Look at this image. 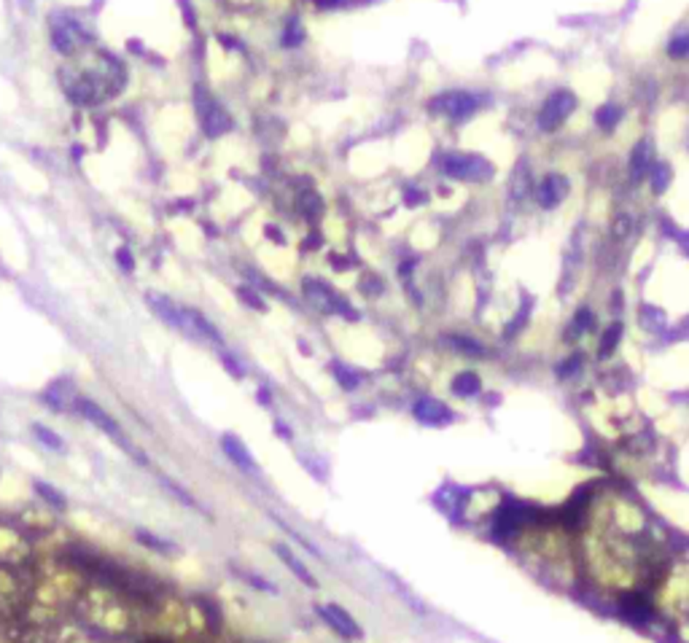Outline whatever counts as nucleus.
Wrapping results in <instances>:
<instances>
[{
    "label": "nucleus",
    "mask_w": 689,
    "mask_h": 643,
    "mask_svg": "<svg viewBox=\"0 0 689 643\" xmlns=\"http://www.w3.org/2000/svg\"><path fill=\"white\" fill-rule=\"evenodd\" d=\"M73 404H76V409L84 414V417H87V420H89L92 426L103 428L108 436H110V439L116 442V445H122L124 450L129 452V455H135L138 460H143V463H146V455H143V452H138L135 447L129 445V439H127V433L122 431V426H119V423H116V420H113V417H110V414H108L103 407H97V404H94V401H89V398H76Z\"/></svg>",
    "instance_id": "nucleus-1"
},
{
    "label": "nucleus",
    "mask_w": 689,
    "mask_h": 643,
    "mask_svg": "<svg viewBox=\"0 0 689 643\" xmlns=\"http://www.w3.org/2000/svg\"><path fill=\"white\" fill-rule=\"evenodd\" d=\"M305 293H307V299L318 307L321 312H326V315L342 312V315H348V318H355L353 307L348 305V302H345L339 293L331 291L326 283H321V280H305Z\"/></svg>",
    "instance_id": "nucleus-2"
},
{
    "label": "nucleus",
    "mask_w": 689,
    "mask_h": 643,
    "mask_svg": "<svg viewBox=\"0 0 689 643\" xmlns=\"http://www.w3.org/2000/svg\"><path fill=\"white\" fill-rule=\"evenodd\" d=\"M412 414L417 423H423V426H434V428H439V426H450L453 420H455V412L442 404L439 398H431V396H423L417 398L412 404Z\"/></svg>",
    "instance_id": "nucleus-3"
},
{
    "label": "nucleus",
    "mask_w": 689,
    "mask_h": 643,
    "mask_svg": "<svg viewBox=\"0 0 689 643\" xmlns=\"http://www.w3.org/2000/svg\"><path fill=\"white\" fill-rule=\"evenodd\" d=\"M318 613H321L323 622L334 630V632H339L342 638H364L361 625L342 606H337V603H323V606H318Z\"/></svg>",
    "instance_id": "nucleus-4"
},
{
    "label": "nucleus",
    "mask_w": 689,
    "mask_h": 643,
    "mask_svg": "<svg viewBox=\"0 0 689 643\" xmlns=\"http://www.w3.org/2000/svg\"><path fill=\"white\" fill-rule=\"evenodd\" d=\"M444 172L453 175V178L472 181V178H488V175H491V165L482 162L479 156H460V153H453V156L444 159Z\"/></svg>",
    "instance_id": "nucleus-5"
},
{
    "label": "nucleus",
    "mask_w": 689,
    "mask_h": 643,
    "mask_svg": "<svg viewBox=\"0 0 689 643\" xmlns=\"http://www.w3.org/2000/svg\"><path fill=\"white\" fill-rule=\"evenodd\" d=\"M87 38V32L81 30V25L73 22V19H51V41H54V49L62 51V54H73L78 49V44Z\"/></svg>",
    "instance_id": "nucleus-6"
},
{
    "label": "nucleus",
    "mask_w": 689,
    "mask_h": 643,
    "mask_svg": "<svg viewBox=\"0 0 689 643\" xmlns=\"http://www.w3.org/2000/svg\"><path fill=\"white\" fill-rule=\"evenodd\" d=\"M221 450L227 452V458L237 466V469H243V471H251V474H259V463L256 458L251 455V450H248L237 436H232V433H224L221 436Z\"/></svg>",
    "instance_id": "nucleus-7"
},
{
    "label": "nucleus",
    "mask_w": 689,
    "mask_h": 643,
    "mask_svg": "<svg viewBox=\"0 0 689 643\" xmlns=\"http://www.w3.org/2000/svg\"><path fill=\"white\" fill-rule=\"evenodd\" d=\"M474 100L469 97V94H460V92H450V94H442V97H436L434 103H431V110H436V113H444V116H453V119H460V116H466V113H472L474 110Z\"/></svg>",
    "instance_id": "nucleus-8"
},
{
    "label": "nucleus",
    "mask_w": 689,
    "mask_h": 643,
    "mask_svg": "<svg viewBox=\"0 0 689 643\" xmlns=\"http://www.w3.org/2000/svg\"><path fill=\"white\" fill-rule=\"evenodd\" d=\"M571 108H574V97H571V94H566V92L555 94L550 103L541 108L538 122L544 124L547 129H552V127H557V124L563 122L568 113H571Z\"/></svg>",
    "instance_id": "nucleus-9"
},
{
    "label": "nucleus",
    "mask_w": 689,
    "mask_h": 643,
    "mask_svg": "<svg viewBox=\"0 0 689 643\" xmlns=\"http://www.w3.org/2000/svg\"><path fill=\"white\" fill-rule=\"evenodd\" d=\"M181 315H184L186 331H189V334H199V337L208 339V342H213V345H221V342H224L221 334H218V329H215L213 323L208 321L202 312H197V310H181Z\"/></svg>",
    "instance_id": "nucleus-10"
},
{
    "label": "nucleus",
    "mask_w": 689,
    "mask_h": 643,
    "mask_svg": "<svg viewBox=\"0 0 689 643\" xmlns=\"http://www.w3.org/2000/svg\"><path fill=\"white\" fill-rule=\"evenodd\" d=\"M275 552H277V557H280V560H283V563H286V566L291 568V571H293V576H296V579H299V582L305 584V587H312V590H315V587H318V579H315V576H312V573H310V571H307V566H305V563H302V560H299V557H296V554H293V552L289 549V547H286V544H277V547H275Z\"/></svg>",
    "instance_id": "nucleus-11"
},
{
    "label": "nucleus",
    "mask_w": 689,
    "mask_h": 643,
    "mask_svg": "<svg viewBox=\"0 0 689 643\" xmlns=\"http://www.w3.org/2000/svg\"><path fill=\"white\" fill-rule=\"evenodd\" d=\"M566 191H568L566 178H560V175H550L544 184L538 186V202H541L544 208H555L560 199L566 197Z\"/></svg>",
    "instance_id": "nucleus-12"
},
{
    "label": "nucleus",
    "mask_w": 689,
    "mask_h": 643,
    "mask_svg": "<svg viewBox=\"0 0 689 643\" xmlns=\"http://www.w3.org/2000/svg\"><path fill=\"white\" fill-rule=\"evenodd\" d=\"M450 390L458 398H474L482 390V380H479V374H474V371H460L458 377L450 383Z\"/></svg>",
    "instance_id": "nucleus-13"
},
{
    "label": "nucleus",
    "mask_w": 689,
    "mask_h": 643,
    "mask_svg": "<svg viewBox=\"0 0 689 643\" xmlns=\"http://www.w3.org/2000/svg\"><path fill=\"white\" fill-rule=\"evenodd\" d=\"M593 326H595V318H593V312H590L587 307L576 310L574 321L568 323V329H566V342H574V339L584 337V334H587V331H590Z\"/></svg>",
    "instance_id": "nucleus-14"
},
{
    "label": "nucleus",
    "mask_w": 689,
    "mask_h": 643,
    "mask_svg": "<svg viewBox=\"0 0 689 643\" xmlns=\"http://www.w3.org/2000/svg\"><path fill=\"white\" fill-rule=\"evenodd\" d=\"M202 122H205V129H208V135H221V132H227L229 129V116L221 110L218 106H210L205 113H202Z\"/></svg>",
    "instance_id": "nucleus-15"
},
{
    "label": "nucleus",
    "mask_w": 689,
    "mask_h": 643,
    "mask_svg": "<svg viewBox=\"0 0 689 643\" xmlns=\"http://www.w3.org/2000/svg\"><path fill=\"white\" fill-rule=\"evenodd\" d=\"M622 331H625L622 323H612V326L606 329V334H603L600 345H598V355H600V358H609V355L617 350V345L622 342Z\"/></svg>",
    "instance_id": "nucleus-16"
},
{
    "label": "nucleus",
    "mask_w": 689,
    "mask_h": 643,
    "mask_svg": "<svg viewBox=\"0 0 689 643\" xmlns=\"http://www.w3.org/2000/svg\"><path fill=\"white\" fill-rule=\"evenodd\" d=\"M582 369H584L582 352H571L568 358H563V361L555 367V374H557V380H571V377H579Z\"/></svg>",
    "instance_id": "nucleus-17"
},
{
    "label": "nucleus",
    "mask_w": 689,
    "mask_h": 643,
    "mask_svg": "<svg viewBox=\"0 0 689 643\" xmlns=\"http://www.w3.org/2000/svg\"><path fill=\"white\" fill-rule=\"evenodd\" d=\"M641 326L646 329V331H652V334H659V331H665L668 318H665V312H662V310L643 307V310H641Z\"/></svg>",
    "instance_id": "nucleus-18"
},
{
    "label": "nucleus",
    "mask_w": 689,
    "mask_h": 643,
    "mask_svg": "<svg viewBox=\"0 0 689 643\" xmlns=\"http://www.w3.org/2000/svg\"><path fill=\"white\" fill-rule=\"evenodd\" d=\"M32 433L38 436V442L46 447V450H54V452H65V442H62L60 433H54V431L46 428V426H41V423H35V426H32Z\"/></svg>",
    "instance_id": "nucleus-19"
},
{
    "label": "nucleus",
    "mask_w": 689,
    "mask_h": 643,
    "mask_svg": "<svg viewBox=\"0 0 689 643\" xmlns=\"http://www.w3.org/2000/svg\"><path fill=\"white\" fill-rule=\"evenodd\" d=\"M331 371H334V377H337V383L345 388V390H355L358 388V374H355V369H350V367H345L342 361H337V364H331Z\"/></svg>",
    "instance_id": "nucleus-20"
},
{
    "label": "nucleus",
    "mask_w": 689,
    "mask_h": 643,
    "mask_svg": "<svg viewBox=\"0 0 689 643\" xmlns=\"http://www.w3.org/2000/svg\"><path fill=\"white\" fill-rule=\"evenodd\" d=\"M35 490H38V495L46 501V504H51V506H57V509H65L68 506V498L62 495L57 488H51V485H46V482H35Z\"/></svg>",
    "instance_id": "nucleus-21"
},
{
    "label": "nucleus",
    "mask_w": 689,
    "mask_h": 643,
    "mask_svg": "<svg viewBox=\"0 0 689 643\" xmlns=\"http://www.w3.org/2000/svg\"><path fill=\"white\" fill-rule=\"evenodd\" d=\"M162 485H165V488H167V490L172 492V495H175V498H178L181 504H186V506H189V509H197V511H199L197 498H194V495H189V492H186L184 488L178 485V482H172L170 476H162Z\"/></svg>",
    "instance_id": "nucleus-22"
},
{
    "label": "nucleus",
    "mask_w": 689,
    "mask_h": 643,
    "mask_svg": "<svg viewBox=\"0 0 689 643\" xmlns=\"http://www.w3.org/2000/svg\"><path fill=\"white\" fill-rule=\"evenodd\" d=\"M305 41V30L299 25V19H291L286 25V32H283V46H299Z\"/></svg>",
    "instance_id": "nucleus-23"
},
{
    "label": "nucleus",
    "mask_w": 689,
    "mask_h": 643,
    "mask_svg": "<svg viewBox=\"0 0 689 643\" xmlns=\"http://www.w3.org/2000/svg\"><path fill=\"white\" fill-rule=\"evenodd\" d=\"M135 538H138L140 544L151 547L153 552H170V549H172V544H170V541H165V538H159V536H153V533H148V530H138V533H135Z\"/></svg>",
    "instance_id": "nucleus-24"
},
{
    "label": "nucleus",
    "mask_w": 689,
    "mask_h": 643,
    "mask_svg": "<svg viewBox=\"0 0 689 643\" xmlns=\"http://www.w3.org/2000/svg\"><path fill=\"white\" fill-rule=\"evenodd\" d=\"M450 345H453L455 350L466 352V355H479V352H482V345H479L476 339H469V337H450Z\"/></svg>",
    "instance_id": "nucleus-25"
},
{
    "label": "nucleus",
    "mask_w": 689,
    "mask_h": 643,
    "mask_svg": "<svg viewBox=\"0 0 689 643\" xmlns=\"http://www.w3.org/2000/svg\"><path fill=\"white\" fill-rule=\"evenodd\" d=\"M646 167H649V146H638V153L633 159V178H643Z\"/></svg>",
    "instance_id": "nucleus-26"
},
{
    "label": "nucleus",
    "mask_w": 689,
    "mask_h": 643,
    "mask_svg": "<svg viewBox=\"0 0 689 643\" xmlns=\"http://www.w3.org/2000/svg\"><path fill=\"white\" fill-rule=\"evenodd\" d=\"M237 296H240V299H243V302H246L248 307H253V310H259V312H264V310H267V305H264V302H261L259 296H256V291H253V288H248V286H243V288H237Z\"/></svg>",
    "instance_id": "nucleus-27"
},
{
    "label": "nucleus",
    "mask_w": 689,
    "mask_h": 643,
    "mask_svg": "<svg viewBox=\"0 0 689 643\" xmlns=\"http://www.w3.org/2000/svg\"><path fill=\"white\" fill-rule=\"evenodd\" d=\"M221 364H224V369H227V371H232L237 380H243V377H246V369L237 364V358H234L232 352H227V350L221 352Z\"/></svg>",
    "instance_id": "nucleus-28"
},
{
    "label": "nucleus",
    "mask_w": 689,
    "mask_h": 643,
    "mask_svg": "<svg viewBox=\"0 0 689 643\" xmlns=\"http://www.w3.org/2000/svg\"><path fill=\"white\" fill-rule=\"evenodd\" d=\"M617 119H619V110H617L614 106H606L598 110V124H600V127H614Z\"/></svg>",
    "instance_id": "nucleus-29"
},
{
    "label": "nucleus",
    "mask_w": 689,
    "mask_h": 643,
    "mask_svg": "<svg viewBox=\"0 0 689 643\" xmlns=\"http://www.w3.org/2000/svg\"><path fill=\"white\" fill-rule=\"evenodd\" d=\"M246 582L253 584V587H259V590H264V592H272V595L277 592L275 584L267 582V579H261V576H256V573H246Z\"/></svg>",
    "instance_id": "nucleus-30"
},
{
    "label": "nucleus",
    "mask_w": 689,
    "mask_h": 643,
    "mask_svg": "<svg viewBox=\"0 0 689 643\" xmlns=\"http://www.w3.org/2000/svg\"><path fill=\"white\" fill-rule=\"evenodd\" d=\"M116 261L122 264L124 272H132V269H135V259H132V253H129L127 248H119V250H116Z\"/></svg>",
    "instance_id": "nucleus-31"
},
{
    "label": "nucleus",
    "mask_w": 689,
    "mask_h": 643,
    "mask_svg": "<svg viewBox=\"0 0 689 643\" xmlns=\"http://www.w3.org/2000/svg\"><path fill=\"white\" fill-rule=\"evenodd\" d=\"M655 172H657V175H655V191H662V189H665V181H671V170L657 167Z\"/></svg>",
    "instance_id": "nucleus-32"
},
{
    "label": "nucleus",
    "mask_w": 689,
    "mask_h": 643,
    "mask_svg": "<svg viewBox=\"0 0 689 643\" xmlns=\"http://www.w3.org/2000/svg\"><path fill=\"white\" fill-rule=\"evenodd\" d=\"M687 51H689V38H678V41L671 44V54H674V57H681V54H687Z\"/></svg>",
    "instance_id": "nucleus-33"
},
{
    "label": "nucleus",
    "mask_w": 689,
    "mask_h": 643,
    "mask_svg": "<svg viewBox=\"0 0 689 643\" xmlns=\"http://www.w3.org/2000/svg\"><path fill=\"white\" fill-rule=\"evenodd\" d=\"M617 237H622V234H628L630 231V218L628 215H619V221H617Z\"/></svg>",
    "instance_id": "nucleus-34"
},
{
    "label": "nucleus",
    "mask_w": 689,
    "mask_h": 643,
    "mask_svg": "<svg viewBox=\"0 0 689 643\" xmlns=\"http://www.w3.org/2000/svg\"><path fill=\"white\" fill-rule=\"evenodd\" d=\"M256 396H259L261 407H270V404H272V393H270L267 388H259V393H256Z\"/></svg>",
    "instance_id": "nucleus-35"
},
{
    "label": "nucleus",
    "mask_w": 689,
    "mask_h": 643,
    "mask_svg": "<svg viewBox=\"0 0 689 643\" xmlns=\"http://www.w3.org/2000/svg\"><path fill=\"white\" fill-rule=\"evenodd\" d=\"M275 433H280V436H283V439H286V442H291V436H293V433H291V428H286V426H283V423H280V420H275Z\"/></svg>",
    "instance_id": "nucleus-36"
}]
</instances>
